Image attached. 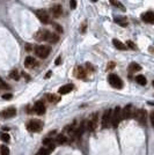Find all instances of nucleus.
Here are the masks:
<instances>
[{
  "label": "nucleus",
  "instance_id": "473e14b6",
  "mask_svg": "<svg viewBox=\"0 0 154 155\" xmlns=\"http://www.w3.org/2000/svg\"><path fill=\"white\" fill-rule=\"evenodd\" d=\"M126 45H127L129 48H131L132 50H137V46H136V44H134V43H132L131 41H127V42H126Z\"/></svg>",
  "mask_w": 154,
  "mask_h": 155
},
{
  "label": "nucleus",
  "instance_id": "aec40b11",
  "mask_svg": "<svg viewBox=\"0 0 154 155\" xmlns=\"http://www.w3.org/2000/svg\"><path fill=\"white\" fill-rule=\"evenodd\" d=\"M141 69V66L137 62H131L130 66H129V72L130 73H134V72H138Z\"/></svg>",
  "mask_w": 154,
  "mask_h": 155
},
{
  "label": "nucleus",
  "instance_id": "37998d69",
  "mask_svg": "<svg viewBox=\"0 0 154 155\" xmlns=\"http://www.w3.org/2000/svg\"><path fill=\"white\" fill-rule=\"evenodd\" d=\"M153 87H154V81H153Z\"/></svg>",
  "mask_w": 154,
  "mask_h": 155
},
{
  "label": "nucleus",
  "instance_id": "ddd939ff",
  "mask_svg": "<svg viewBox=\"0 0 154 155\" xmlns=\"http://www.w3.org/2000/svg\"><path fill=\"white\" fill-rule=\"evenodd\" d=\"M141 20L146 23H154V12H146L141 15Z\"/></svg>",
  "mask_w": 154,
  "mask_h": 155
},
{
  "label": "nucleus",
  "instance_id": "1a4fd4ad",
  "mask_svg": "<svg viewBox=\"0 0 154 155\" xmlns=\"http://www.w3.org/2000/svg\"><path fill=\"white\" fill-rule=\"evenodd\" d=\"M16 115V110H15V108H8V109H5V110H2L1 112H0V116L2 117V118H12V117H14Z\"/></svg>",
  "mask_w": 154,
  "mask_h": 155
},
{
  "label": "nucleus",
  "instance_id": "5701e85b",
  "mask_svg": "<svg viewBox=\"0 0 154 155\" xmlns=\"http://www.w3.org/2000/svg\"><path fill=\"white\" fill-rule=\"evenodd\" d=\"M58 41H59V36L57 34H55V32H51L50 36H49L48 42H50V43H57Z\"/></svg>",
  "mask_w": 154,
  "mask_h": 155
},
{
  "label": "nucleus",
  "instance_id": "a878e982",
  "mask_svg": "<svg viewBox=\"0 0 154 155\" xmlns=\"http://www.w3.org/2000/svg\"><path fill=\"white\" fill-rule=\"evenodd\" d=\"M110 4L113 5V6H115V7H117V8H120L121 11H125V7H124L123 5H122V2L121 1H118V0H110Z\"/></svg>",
  "mask_w": 154,
  "mask_h": 155
},
{
  "label": "nucleus",
  "instance_id": "4be33fe9",
  "mask_svg": "<svg viewBox=\"0 0 154 155\" xmlns=\"http://www.w3.org/2000/svg\"><path fill=\"white\" fill-rule=\"evenodd\" d=\"M85 128H86V123L84 122V123H81V125L77 128V131H75V137L77 138H79L82 133H84V131H85Z\"/></svg>",
  "mask_w": 154,
  "mask_h": 155
},
{
  "label": "nucleus",
  "instance_id": "dca6fc26",
  "mask_svg": "<svg viewBox=\"0 0 154 155\" xmlns=\"http://www.w3.org/2000/svg\"><path fill=\"white\" fill-rule=\"evenodd\" d=\"M43 144H44V147H48V148H50L51 151L55 149V141H53L51 138H45V139L43 140Z\"/></svg>",
  "mask_w": 154,
  "mask_h": 155
},
{
  "label": "nucleus",
  "instance_id": "e433bc0d",
  "mask_svg": "<svg viewBox=\"0 0 154 155\" xmlns=\"http://www.w3.org/2000/svg\"><path fill=\"white\" fill-rule=\"evenodd\" d=\"M114 67H115V62H109L108 66H107V69L109 71V69H111V68H114Z\"/></svg>",
  "mask_w": 154,
  "mask_h": 155
},
{
  "label": "nucleus",
  "instance_id": "f704fd0d",
  "mask_svg": "<svg viewBox=\"0 0 154 155\" xmlns=\"http://www.w3.org/2000/svg\"><path fill=\"white\" fill-rule=\"evenodd\" d=\"M53 28L58 31V32H63V28L59 26V25H57V23H53Z\"/></svg>",
  "mask_w": 154,
  "mask_h": 155
},
{
  "label": "nucleus",
  "instance_id": "2f4dec72",
  "mask_svg": "<svg viewBox=\"0 0 154 155\" xmlns=\"http://www.w3.org/2000/svg\"><path fill=\"white\" fill-rule=\"evenodd\" d=\"M9 88V86L5 82V81H2L1 79H0V89H8Z\"/></svg>",
  "mask_w": 154,
  "mask_h": 155
},
{
  "label": "nucleus",
  "instance_id": "c9c22d12",
  "mask_svg": "<svg viewBox=\"0 0 154 155\" xmlns=\"http://www.w3.org/2000/svg\"><path fill=\"white\" fill-rule=\"evenodd\" d=\"M2 98L4 100H12L13 98V95L12 94H5V95H2Z\"/></svg>",
  "mask_w": 154,
  "mask_h": 155
},
{
  "label": "nucleus",
  "instance_id": "7c9ffc66",
  "mask_svg": "<svg viewBox=\"0 0 154 155\" xmlns=\"http://www.w3.org/2000/svg\"><path fill=\"white\" fill-rule=\"evenodd\" d=\"M0 138H1V140H2L4 142H9V140H11L8 133H1V134H0Z\"/></svg>",
  "mask_w": 154,
  "mask_h": 155
},
{
  "label": "nucleus",
  "instance_id": "72a5a7b5",
  "mask_svg": "<svg viewBox=\"0 0 154 155\" xmlns=\"http://www.w3.org/2000/svg\"><path fill=\"white\" fill-rule=\"evenodd\" d=\"M70 7H71V9H75L77 8V0H70Z\"/></svg>",
  "mask_w": 154,
  "mask_h": 155
},
{
  "label": "nucleus",
  "instance_id": "f3484780",
  "mask_svg": "<svg viewBox=\"0 0 154 155\" xmlns=\"http://www.w3.org/2000/svg\"><path fill=\"white\" fill-rule=\"evenodd\" d=\"M75 75H77V78H79V79H85L87 74H86L85 68L81 67V66H79V67L77 68V71H75Z\"/></svg>",
  "mask_w": 154,
  "mask_h": 155
},
{
  "label": "nucleus",
  "instance_id": "4c0bfd02",
  "mask_svg": "<svg viewBox=\"0 0 154 155\" xmlns=\"http://www.w3.org/2000/svg\"><path fill=\"white\" fill-rule=\"evenodd\" d=\"M26 51H31L32 50V46H31V44H26Z\"/></svg>",
  "mask_w": 154,
  "mask_h": 155
},
{
  "label": "nucleus",
  "instance_id": "412c9836",
  "mask_svg": "<svg viewBox=\"0 0 154 155\" xmlns=\"http://www.w3.org/2000/svg\"><path fill=\"white\" fill-rule=\"evenodd\" d=\"M115 22L117 23V25H120V26H122V27H126L127 26V20L125 19V18H122V16H117V18H115Z\"/></svg>",
  "mask_w": 154,
  "mask_h": 155
},
{
  "label": "nucleus",
  "instance_id": "7ed1b4c3",
  "mask_svg": "<svg viewBox=\"0 0 154 155\" xmlns=\"http://www.w3.org/2000/svg\"><path fill=\"white\" fill-rule=\"evenodd\" d=\"M43 128V123L38 119H31L27 124V130L30 132H41Z\"/></svg>",
  "mask_w": 154,
  "mask_h": 155
},
{
  "label": "nucleus",
  "instance_id": "a211bd4d",
  "mask_svg": "<svg viewBox=\"0 0 154 155\" xmlns=\"http://www.w3.org/2000/svg\"><path fill=\"white\" fill-rule=\"evenodd\" d=\"M113 43H114V46L116 48V49H118V50H122V51H125L126 50V45L123 44L121 41H118V39H113Z\"/></svg>",
  "mask_w": 154,
  "mask_h": 155
},
{
  "label": "nucleus",
  "instance_id": "6e6552de",
  "mask_svg": "<svg viewBox=\"0 0 154 155\" xmlns=\"http://www.w3.org/2000/svg\"><path fill=\"white\" fill-rule=\"evenodd\" d=\"M50 31L49 30H44V29H41L35 34V38L38 39V41H48L49 39V36H50Z\"/></svg>",
  "mask_w": 154,
  "mask_h": 155
},
{
  "label": "nucleus",
  "instance_id": "9d476101",
  "mask_svg": "<svg viewBox=\"0 0 154 155\" xmlns=\"http://www.w3.org/2000/svg\"><path fill=\"white\" fill-rule=\"evenodd\" d=\"M122 114H123V119H129L131 118L134 114H133V107L131 104H127L125 108L122 109Z\"/></svg>",
  "mask_w": 154,
  "mask_h": 155
},
{
  "label": "nucleus",
  "instance_id": "58836bf2",
  "mask_svg": "<svg viewBox=\"0 0 154 155\" xmlns=\"http://www.w3.org/2000/svg\"><path fill=\"white\" fill-rule=\"evenodd\" d=\"M60 59H62L60 57H58V58H57V62H56V64H57V65H59V64L62 62V60H60Z\"/></svg>",
  "mask_w": 154,
  "mask_h": 155
},
{
  "label": "nucleus",
  "instance_id": "c756f323",
  "mask_svg": "<svg viewBox=\"0 0 154 155\" xmlns=\"http://www.w3.org/2000/svg\"><path fill=\"white\" fill-rule=\"evenodd\" d=\"M0 153H1V155H9V149H8V147L5 146V145H2V146L0 147Z\"/></svg>",
  "mask_w": 154,
  "mask_h": 155
},
{
  "label": "nucleus",
  "instance_id": "bb28decb",
  "mask_svg": "<svg viewBox=\"0 0 154 155\" xmlns=\"http://www.w3.org/2000/svg\"><path fill=\"white\" fill-rule=\"evenodd\" d=\"M46 98H48V101L51 102V103H55V102H58V101H59V97H58L57 95H55V94H48V95H46Z\"/></svg>",
  "mask_w": 154,
  "mask_h": 155
},
{
  "label": "nucleus",
  "instance_id": "20e7f679",
  "mask_svg": "<svg viewBox=\"0 0 154 155\" xmlns=\"http://www.w3.org/2000/svg\"><path fill=\"white\" fill-rule=\"evenodd\" d=\"M50 51H51L50 46H46V45H38L35 49V53L39 58H46L50 55Z\"/></svg>",
  "mask_w": 154,
  "mask_h": 155
},
{
  "label": "nucleus",
  "instance_id": "f8f14e48",
  "mask_svg": "<svg viewBox=\"0 0 154 155\" xmlns=\"http://www.w3.org/2000/svg\"><path fill=\"white\" fill-rule=\"evenodd\" d=\"M50 13L53 18H59L63 13V7L60 5H55L50 8Z\"/></svg>",
  "mask_w": 154,
  "mask_h": 155
},
{
  "label": "nucleus",
  "instance_id": "b1692460",
  "mask_svg": "<svg viewBox=\"0 0 154 155\" xmlns=\"http://www.w3.org/2000/svg\"><path fill=\"white\" fill-rule=\"evenodd\" d=\"M136 81H137L139 85H141V86H145V85L147 83V80H146V78H145L144 75H137V76H136Z\"/></svg>",
  "mask_w": 154,
  "mask_h": 155
},
{
  "label": "nucleus",
  "instance_id": "39448f33",
  "mask_svg": "<svg viewBox=\"0 0 154 155\" xmlns=\"http://www.w3.org/2000/svg\"><path fill=\"white\" fill-rule=\"evenodd\" d=\"M35 14H36L37 19H38L42 23H44V25L50 23V15H49V13H48L45 9H37V11L35 12Z\"/></svg>",
  "mask_w": 154,
  "mask_h": 155
},
{
  "label": "nucleus",
  "instance_id": "2eb2a0df",
  "mask_svg": "<svg viewBox=\"0 0 154 155\" xmlns=\"http://www.w3.org/2000/svg\"><path fill=\"white\" fill-rule=\"evenodd\" d=\"M73 88H74V86H73L72 83H67V85H65V86H63V87L59 88V94L65 95V94L71 93V92L73 90Z\"/></svg>",
  "mask_w": 154,
  "mask_h": 155
},
{
  "label": "nucleus",
  "instance_id": "a19ab883",
  "mask_svg": "<svg viewBox=\"0 0 154 155\" xmlns=\"http://www.w3.org/2000/svg\"><path fill=\"white\" fill-rule=\"evenodd\" d=\"M50 76H51V72H48V73H46V75H45V78L48 79V78H50Z\"/></svg>",
  "mask_w": 154,
  "mask_h": 155
},
{
  "label": "nucleus",
  "instance_id": "0eeeda50",
  "mask_svg": "<svg viewBox=\"0 0 154 155\" xmlns=\"http://www.w3.org/2000/svg\"><path fill=\"white\" fill-rule=\"evenodd\" d=\"M134 117L140 123L141 125H146V121H147V112L144 109H139L134 112Z\"/></svg>",
  "mask_w": 154,
  "mask_h": 155
},
{
  "label": "nucleus",
  "instance_id": "f257e3e1",
  "mask_svg": "<svg viewBox=\"0 0 154 155\" xmlns=\"http://www.w3.org/2000/svg\"><path fill=\"white\" fill-rule=\"evenodd\" d=\"M123 119V114H122V109L120 107H116L115 110L113 111V119H111V125L114 127H117Z\"/></svg>",
  "mask_w": 154,
  "mask_h": 155
},
{
  "label": "nucleus",
  "instance_id": "c85d7f7f",
  "mask_svg": "<svg viewBox=\"0 0 154 155\" xmlns=\"http://www.w3.org/2000/svg\"><path fill=\"white\" fill-rule=\"evenodd\" d=\"M52 151L50 149V148H48V147H43V148H41L39 151H38V155H50Z\"/></svg>",
  "mask_w": 154,
  "mask_h": 155
},
{
  "label": "nucleus",
  "instance_id": "393cba45",
  "mask_svg": "<svg viewBox=\"0 0 154 155\" xmlns=\"http://www.w3.org/2000/svg\"><path fill=\"white\" fill-rule=\"evenodd\" d=\"M56 141H57V144H59V145H64V144L67 141V138H66V135H64V134H58L57 138H56Z\"/></svg>",
  "mask_w": 154,
  "mask_h": 155
},
{
  "label": "nucleus",
  "instance_id": "6ab92c4d",
  "mask_svg": "<svg viewBox=\"0 0 154 155\" xmlns=\"http://www.w3.org/2000/svg\"><path fill=\"white\" fill-rule=\"evenodd\" d=\"M36 65V59H34L32 57H27L25 60V66L27 68H32Z\"/></svg>",
  "mask_w": 154,
  "mask_h": 155
},
{
  "label": "nucleus",
  "instance_id": "ea45409f",
  "mask_svg": "<svg viewBox=\"0 0 154 155\" xmlns=\"http://www.w3.org/2000/svg\"><path fill=\"white\" fill-rule=\"evenodd\" d=\"M151 122H152V125L154 126V114L151 116Z\"/></svg>",
  "mask_w": 154,
  "mask_h": 155
},
{
  "label": "nucleus",
  "instance_id": "79ce46f5",
  "mask_svg": "<svg viewBox=\"0 0 154 155\" xmlns=\"http://www.w3.org/2000/svg\"><path fill=\"white\" fill-rule=\"evenodd\" d=\"M92 1H94V2H96V1H97V0H92Z\"/></svg>",
  "mask_w": 154,
  "mask_h": 155
},
{
  "label": "nucleus",
  "instance_id": "f03ea898",
  "mask_svg": "<svg viewBox=\"0 0 154 155\" xmlns=\"http://www.w3.org/2000/svg\"><path fill=\"white\" fill-rule=\"evenodd\" d=\"M108 82H109L114 88H116V89L123 88V81H122V79H121L118 75H116V74H110V75L108 76Z\"/></svg>",
  "mask_w": 154,
  "mask_h": 155
},
{
  "label": "nucleus",
  "instance_id": "423d86ee",
  "mask_svg": "<svg viewBox=\"0 0 154 155\" xmlns=\"http://www.w3.org/2000/svg\"><path fill=\"white\" fill-rule=\"evenodd\" d=\"M111 119H113V111L111 110H105L102 115V126L104 128H108L110 127V124H111Z\"/></svg>",
  "mask_w": 154,
  "mask_h": 155
},
{
  "label": "nucleus",
  "instance_id": "4468645a",
  "mask_svg": "<svg viewBox=\"0 0 154 155\" xmlns=\"http://www.w3.org/2000/svg\"><path fill=\"white\" fill-rule=\"evenodd\" d=\"M88 128L91 130V131H94L95 128H96V126H97V114H94L92 116V118H91V121L88 122Z\"/></svg>",
  "mask_w": 154,
  "mask_h": 155
},
{
  "label": "nucleus",
  "instance_id": "9b49d317",
  "mask_svg": "<svg viewBox=\"0 0 154 155\" xmlns=\"http://www.w3.org/2000/svg\"><path fill=\"white\" fill-rule=\"evenodd\" d=\"M34 111L37 114V115H44L45 114V105L42 101H38L35 103L34 105Z\"/></svg>",
  "mask_w": 154,
  "mask_h": 155
},
{
  "label": "nucleus",
  "instance_id": "cd10ccee",
  "mask_svg": "<svg viewBox=\"0 0 154 155\" xmlns=\"http://www.w3.org/2000/svg\"><path fill=\"white\" fill-rule=\"evenodd\" d=\"M9 78H12L13 80H19L20 79V73L18 72V69H13L9 73Z\"/></svg>",
  "mask_w": 154,
  "mask_h": 155
}]
</instances>
